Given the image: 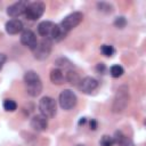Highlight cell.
<instances>
[{
    "instance_id": "cell-1",
    "label": "cell",
    "mask_w": 146,
    "mask_h": 146,
    "mask_svg": "<svg viewBox=\"0 0 146 146\" xmlns=\"http://www.w3.org/2000/svg\"><path fill=\"white\" fill-rule=\"evenodd\" d=\"M24 82L26 91L30 96L36 97L42 91V82L40 76L34 71H27L24 75Z\"/></svg>"
},
{
    "instance_id": "cell-2",
    "label": "cell",
    "mask_w": 146,
    "mask_h": 146,
    "mask_svg": "<svg viewBox=\"0 0 146 146\" xmlns=\"http://www.w3.org/2000/svg\"><path fill=\"white\" fill-rule=\"evenodd\" d=\"M82 19H83V14L80 13V11H74V13L67 15V16L60 22V24H58L59 30H60L63 36L65 38L66 34H67L71 30H73L74 27H76V26L82 22Z\"/></svg>"
},
{
    "instance_id": "cell-3",
    "label": "cell",
    "mask_w": 146,
    "mask_h": 146,
    "mask_svg": "<svg viewBox=\"0 0 146 146\" xmlns=\"http://www.w3.org/2000/svg\"><path fill=\"white\" fill-rule=\"evenodd\" d=\"M129 103V92H128V88L125 86H122L117 89V92L115 95L114 102H113V112L119 113L122 112L127 105Z\"/></svg>"
},
{
    "instance_id": "cell-4",
    "label": "cell",
    "mask_w": 146,
    "mask_h": 146,
    "mask_svg": "<svg viewBox=\"0 0 146 146\" xmlns=\"http://www.w3.org/2000/svg\"><path fill=\"white\" fill-rule=\"evenodd\" d=\"M39 110H40L41 114L44 115L47 119L55 116L56 110H57L55 99H52L51 97H43V98H41V100L39 103Z\"/></svg>"
},
{
    "instance_id": "cell-5",
    "label": "cell",
    "mask_w": 146,
    "mask_h": 146,
    "mask_svg": "<svg viewBox=\"0 0 146 146\" xmlns=\"http://www.w3.org/2000/svg\"><path fill=\"white\" fill-rule=\"evenodd\" d=\"M76 100H78L76 95L70 89L63 90L59 95V105L63 110L68 111V110L73 108L76 105Z\"/></svg>"
},
{
    "instance_id": "cell-6",
    "label": "cell",
    "mask_w": 146,
    "mask_h": 146,
    "mask_svg": "<svg viewBox=\"0 0 146 146\" xmlns=\"http://www.w3.org/2000/svg\"><path fill=\"white\" fill-rule=\"evenodd\" d=\"M44 9H46V6H44L43 2H40V1L32 2V3L27 5L26 10H25V15L29 19L35 21V19L40 18L43 15Z\"/></svg>"
},
{
    "instance_id": "cell-7",
    "label": "cell",
    "mask_w": 146,
    "mask_h": 146,
    "mask_svg": "<svg viewBox=\"0 0 146 146\" xmlns=\"http://www.w3.org/2000/svg\"><path fill=\"white\" fill-rule=\"evenodd\" d=\"M34 54V57L38 59H46L50 51H51V40L49 39H43L40 42H38L36 47L32 50Z\"/></svg>"
},
{
    "instance_id": "cell-8",
    "label": "cell",
    "mask_w": 146,
    "mask_h": 146,
    "mask_svg": "<svg viewBox=\"0 0 146 146\" xmlns=\"http://www.w3.org/2000/svg\"><path fill=\"white\" fill-rule=\"evenodd\" d=\"M21 42L31 50H33L38 44V39L34 32H32L31 30H25L21 35Z\"/></svg>"
},
{
    "instance_id": "cell-9",
    "label": "cell",
    "mask_w": 146,
    "mask_h": 146,
    "mask_svg": "<svg viewBox=\"0 0 146 146\" xmlns=\"http://www.w3.org/2000/svg\"><path fill=\"white\" fill-rule=\"evenodd\" d=\"M27 5H29V3H27L26 1H18V2H15V3L10 5V6L7 8V14H8L10 17H18V16H21L22 14L25 13Z\"/></svg>"
},
{
    "instance_id": "cell-10",
    "label": "cell",
    "mask_w": 146,
    "mask_h": 146,
    "mask_svg": "<svg viewBox=\"0 0 146 146\" xmlns=\"http://www.w3.org/2000/svg\"><path fill=\"white\" fill-rule=\"evenodd\" d=\"M97 86H98V81L91 76H86L79 83L80 90L84 94H90L91 91H94L97 88Z\"/></svg>"
},
{
    "instance_id": "cell-11",
    "label": "cell",
    "mask_w": 146,
    "mask_h": 146,
    "mask_svg": "<svg viewBox=\"0 0 146 146\" xmlns=\"http://www.w3.org/2000/svg\"><path fill=\"white\" fill-rule=\"evenodd\" d=\"M31 127L35 130V131H43L47 129L48 127V120L44 115L42 114H38L34 115L31 120Z\"/></svg>"
},
{
    "instance_id": "cell-12",
    "label": "cell",
    "mask_w": 146,
    "mask_h": 146,
    "mask_svg": "<svg viewBox=\"0 0 146 146\" xmlns=\"http://www.w3.org/2000/svg\"><path fill=\"white\" fill-rule=\"evenodd\" d=\"M23 30V23L19 19H10L6 23V31L9 34H17Z\"/></svg>"
},
{
    "instance_id": "cell-13",
    "label": "cell",
    "mask_w": 146,
    "mask_h": 146,
    "mask_svg": "<svg viewBox=\"0 0 146 146\" xmlns=\"http://www.w3.org/2000/svg\"><path fill=\"white\" fill-rule=\"evenodd\" d=\"M112 138H113L114 144H116L119 146H133L132 140L129 137H127L125 135H123L122 131H115L114 137H112Z\"/></svg>"
},
{
    "instance_id": "cell-14",
    "label": "cell",
    "mask_w": 146,
    "mask_h": 146,
    "mask_svg": "<svg viewBox=\"0 0 146 146\" xmlns=\"http://www.w3.org/2000/svg\"><path fill=\"white\" fill-rule=\"evenodd\" d=\"M50 80L55 84H62L64 82V74L60 68H54L50 72Z\"/></svg>"
},
{
    "instance_id": "cell-15",
    "label": "cell",
    "mask_w": 146,
    "mask_h": 146,
    "mask_svg": "<svg viewBox=\"0 0 146 146\" xmlns=\"http://www.w3.org/2000/svg\"><path fill=\"white\" fill-rule=\"evenodd\" d=\"M65 79H66L71 84H79V83H80V81H81V80H80L79 74H78L76 72L72 71V70H68V71H67Z\"/></svg>"
},
{
    "instance_id": "cell-16",
    "label": "cell",
    "mask_w": 146,
    "mask_h": 146,
    "mask_svg": "<svg viewBox=\"0 0 146 146\" xmlns=\"http://www.w3.org/2000/svg\"><path fill=\"white\" fill-rule=\"evenodd\" d=\"M3 108L8 112H14L17 108V104L13 99H5L3 102Z\"/></svg>"
},
{
    "instance_id": "cell-17",
    "label": "cell",
    "mask_w": 146,
    "mask_h": 146,
    "mask_svg": "<svg viewBox=\"0 0 146 146\" xmlns=\"http://www.w3.org/2000/svg\"><path fill=\"white\" fill-rule=\"evenodd\" d=\"M110 73H111V75L113 78H119V76H121L123 74V68L120 65H113L111 67V70H110Z\"/></svg>"
},
{
    "instance_id": "cell-18",
    "label": "cell",
    "mask_w": 146,
    "mask_h": 146,
    "mask_svg": "<svg viewBox=\"0 0 146 146\" xmlns=\"http://www.w3.org/2000/svg\"><path fill=\"white\" fill-rule=\"evenodd\" d=\"M100 50H102V52L105 55V56H113V54H114V48L112 47V46H108V44H103L102 46V48H100Z\"/></svg>"
},
{
    "instance_id": "cell-19",
    "label": "cell",
    "mask_w": 146,
    "mask_h": 146,
    "mask_svg": "<svg viewBox=\"0 0 146 146\" xmlns=\"http://www.w3.org/2000/svg\"><path fill=\"white\" fill-rule=\"evenodd\" d=\"M114 141H113V138L111 136H107V135H104L100 139V145L102 146H113Z\"/></svg>"
},
{
    "instance_id": "cell-20",
    "label": "cell",
    "mask_w": 146,
    "mask_h": 146,
    "mask_svg": "<svg viewBox=\"0 0 146 146\" xmlns=\"http://www.w3.org/2000/svg\"><path fill=\"white\" fill-rule=\"evenodd\" d=\"M125 24H127V21H125V18L124 17H116L115 18V21H114V25L117 27V29H123L124 26H125Z\"/></svg>"
},
{
    "instance_id": "cell-21",
    "label": "cell",
    "mask_w": 146,
    "mask_h": 146,
    "mask_svg": "<svg viewBox=\"0 0 146 146\" xmlns=\"http://www.w3.org/2000/svg\"><path fill=\"white\" fill-rule=\"evenodd\" d=\"M98 8H99V10H102V11H106V13H111V11H112V6L108 5V3H106V2H100V3H98Z\"/></svg>"
},
{
    "instance_id": "cell-22",
    "label": "cell",
    "mask_w": 146,
    "mask_h": 146,
    "mask_svg": "<svg viewBox=\"0 0 146 146\" xmlns=\"http://www.w3.org/2000/svg\"><path fill=\"white\" fill-rule=\"evenodd\" d=\"M6 59H7L6 55H5V54H0V70L3 67V65H5V63H6Z\"/></svg>"
},
{
    "instance_id": "cell-23",
    "label": "cell",
    "mask_w": 146,
    "mask_h": 146,
    "mask_svg": "<svg viewBox=\"0 0 146 146\" xmlns=\"http://www.w3.org/2000/svg\"><path fill=\"white\" fill-rule=\"evenodd\" d=\"M89 125H90V129L96 130V128H97V122H96V120L91 119V120H90V122H89Z\"/></svg>"
},
{
    "instance_id": "cell-24",
    "label": "cell",
    "mask_w": 146,
    "mask_h": 146,
    "mask_svg": "<svg viewBox=\"0 0 146 146\" xmlns=\"http://www.w3.org/2000/svg\"><path fill=\"white\" fill-rule=\"evenodd\" d=\"M96 68H97V71H99V72H102V73H103V72L105 71V65L100 63V64H98V65H97V67H96Z\"/></svg>"
},
{
    "instance_id": "cell-25",
    "label": "cell",
    "mask_w": 146,
    "mask_h": 146,
    "mask_svg": "<svg viewBox=\"0 0 146 146\" xmlns=\"http://www.w3.org/2000/svg\"><path fill=\"white\" fill-rule=\"evenodd\" d=\"M86 122V117H81V120L79 121V124H83Z\"/></svg>"
},
{
    "instance_id": "cell-26",
    "label": "cell",
    "mask_w": 146,
    "mask_h": 146,
    "mask_svg": "<svg viewBox=\"0 0 146 146\" xmlns=\"http://www.w3.org/2000/svg\"><path fill=\"white\" fill-rule=\"evenodd\" d=\"M76 146H84V145H76Z\"/></svg>"
}]
</instances>
